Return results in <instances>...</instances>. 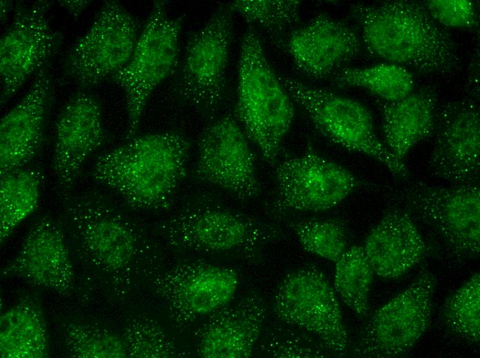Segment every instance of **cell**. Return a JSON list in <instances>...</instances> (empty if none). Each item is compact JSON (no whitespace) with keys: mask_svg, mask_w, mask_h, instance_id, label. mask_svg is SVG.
Segmentation results:
<instances>
[{"mask_svg":"<svg viewBox=\"0 0 480 358\" xmlns=\"http://www.w3.org/2000/svg\"><path fill=\"white\" fill-rule=\"evenodd\" d=\"M60 198L59 224L72 257L97 289L113 298L126 297L159 256L155 240L99 191L71 192Z\"/></svg>","mask_w":480,"mask_h":358,"instance_id":"6da1fadb","label":"cell"},{"mask_svg":"<svg viewBox=\"0 0 480 358\" xmlns=\"http://www.w3.org/2000/svg\"><path fill=\"white\" fill-rule=\"evenodd\" d=\"M350 14L366 50L377 58L426 74H449L459 67L454 39L422 2L357 3Z\"/></svg>","mask_w":480,"mask_h":358,"instance_id":"7a4b0ae2","label":"cell"},{"mask_svg":"<svg viewBox=\"0 0 480 358\" xmlns=\"http://www.w3.org/2000/svg\"><path fill=\"white\" fill-rule=\"evenodd\" d=\"M190 149L178 131L135 136L99 156L91 173L132 208L167 210L186 176Z\"/></svg>","mask_w":480,"mask_h":358,"instance_id":"3957f363","label":"cell"},{"mask_svg":"<svg viewBox=\"0 0 480 358\" xmlns=\"http://www.w3.org/2000/svg\"><path fill=\"white\" fill-rule=\"evenodd\" d=\"M290 97L270 66L259 34L250 27L241 45L234 114L246 136L272 166L294 119Z\"/></svg>","mask_w":480,"mask_h":358,"instance_id":"277c9868","label":"cell"},{"mask_svg":"<svg viewBox=\"0 0 480 358\" xmlns=\"http://www.w3.org/2000/svg\"><path fill=\"white\" fill-rule=\"evenodd\" d=\"M158 229L170 246L202 253H251L279 238L270 224L223 208L208 193L188 199Z\"/></svg>","mask_w":480,"mask_h":358,"instance_id":"5b68a950","label":"cell"},{"mask_svg":"<svg viewBox=\"0 0 480 358\" xmlns=\"http://www.w3.org/2000/svg\"><path fill=\"white\" fill-rule=\"evenodd\" d=\"M479 190L478 183L443 187L413 181L400 185L392 196L435 234L450 254L472 260L480 251Z\"/></svg>","mask_w":480,"mask_h":358,"instance_id":"8992f818","label":"cell"},{"mask_svg":"<svg viewBox=\"0 0 480 358\" xmlns=\"http://www.w3.org/2000/svg\"><path fill=\"white\" fill-rule=\"evenodd\" d=\"M166 4L154 1L130 59L111 77L124 92L127 140L136 136L150 96L177 64L184 16H170Z\"/></svg>","mask_w":480,"mask_h":358,"instance_id":"52a82bcc","label":"cell"},{"mask_svg":"<svg viewBox=\"0 0 480 358\" xmlns=\"http://www.w3.org/2000/svg\"><path fill=\"white\" fill-rule=\"evenodd\" d=\"M281 79L291 98L326 138L374 159L397 177H408L406 165L377 138L370 113L361 103L292 78Z\"/></svg>","mask_w":480,"mask_h":358,"instance_id":"ba28073f","label":"cell"},{"mask_svg":"<svg viewBox=\"0 0 480 358\" xmlns=\"http://www.w3.org/2000/svg\"><path fill=\"white\" fill-rule=\"evenodd\" d=\"M233 10L220 4L190 39L175 84V96L203 118L222 101L232 37Z\"/></svg>","mask_w":480,"mask_h":358,"instance_id":"9c48e42d","label":"cell"},{"mask_svg":"<svg viewBox=\"0 0 480 358\" xmlns=\"http://www.w3.org/2000/svg\"><path fill=\"white\" fill-rule=\"evenodd\" d=\"M436 279L421 271L411 284L368 317L353 344L358 357L393 358L409 352L427 330Z\"/></svg>","mask_w":480,"mask_h":358,"instance_id":"30bf717a","label":"cell"},{"mask_svg":"<svg viewBox=\"0 0 480 358\" xmlns=\"http://www.w3.org/2000/svg\"><path fill=\"white\" fill-rule=\"evenodd\" d=\"M272 311L281 321L314 335L330 353H348L349 339L335 291L317 268L286 275L275 291Z\"/></svg>","mask_w":480,"mask_h":358,"instance_id":"8fae6325","label":"cell"},{"mask_svg":"<svg viewBox=\"0 0 480 358\" xmlns=\"http://www.w3.org/2000/svg\"><path fill=\"white\" fill-rule=\"evenodd\" d=\"M139 36L133 16L119 2L104 1L90 28L68 52L66 75L83 88L98 85L128 63Z\"/></svg>","mask_w":480,"mask_h":358,"instance_id":"7c38bea8","label":"cell"},{"mask_svg":"<svg viewBox=\"0 0 480 358\" xmlns=\"http://www.w3.org/2000/svg\"><path fill=\"white\" fill-rule=\"evenodd\" d=\"M275 182L277 194L271 211L278 214L327 211L361 185L354 174L311 147L280 162Z\"/></svg>","mask_w":480,"mask_h":358,"instance_id":"4fadbf2b","label":"cell"},{"mask_svg":"<svg viewBox=\"0 0 480 358\" xmlns=\"http://www.w3.org/2000/svg\"><path fill=\"white\" fill-rule=\"evenodd\" d=\"M193 176L241 200L260 195L254 156L246 134L232 116L217 118L202 131Z\"/></svg>","mask_w":480,"mask_h":358,"instance_id":"5bb4252c","label":"cell"},{"mask_svg":"<svg viewBox=\"0 0 480 358\" xmlns=\"http://www.w3.org/2000/svg\"><path fill=\"white\" fill-rule=\"evenodd\" d=\"M153 282L172 321L183 327L230 303L239 279L232 268L196 261L177 265Z\"/></svg>","mask_w":480,"mask_h":358,"instance_id":"9a60e30c","label":"cell"},{"mask_svg":"<svg viewBox=\"0 0 480 358\" xmlns=\"http://www.w3.org/2000/svg\"><path fill=\"white\" fill-rule=\"evenodd\" d=\"M472 98L449 102L437 112L429 168L452 184L477 183L480 169V114Z\"/></svg>","mask_w":480,"mask_h":358,"instance_id":"2e32d148","label":"cell"},{"mask_svg":"<svg viewBox=\"0 0 480 358\" xmlns=\"http://www.w3.org/2000/svg\"><path fill=\"white\" fill-rule=\"evenodd\" d=\"M50 6L48 1L19 6L11 25L1 38V107L54 51L57 39L48 21Z\"/></svg>","mask_w":480,"mask_h":358,"instance_id":"e0dca14e","label":"cell"},{"mask_svg":"<svg viewBox=\"0 0 480 358\" xmlns=\"http://www.w3.org/2000/svg\"><path fill=\"white\" fill-rule=\"evenodd\" d=\"M1 275L19 278L63 296L71 295L76 284L74 267L60 224L48 215L38 218Z\"/></svg>","mask_w":480,"mask_h":358,"instance_id":"ac0fdd59","label":"cell"},{"mask_svg":"<svg viewBox=\"0 0 480 358\" xmlns=\"http://www.w3.org/2000/svg\"><path fill=\"white\" fill-rule=\"evenodd\" d=\"M101 105L92 94H74L61 110L55 128L53 171L59 197L72 189L87 159L104 140Z\"/></svg>","mask_w":480,"mask_h":358,"instance_id":"d6986e66","label":"cell"},{"mask_svg":"<svg viewBox=\"0 0 480 358\" xmlns=\"http://www.w3.org/2000/svg\"><path fill=\"white\" fill-rule=\"evenodd\" d=\"M47 68L39 70L32 86L0 121V176L29 165L40 151L51 102Z\"/></svg>","mask_w":480,"mask_h":358,"instance_id":"ffe728a7","label":"cell"},{"mask_svg":"<svg viewBox=\"0 0 480 358\" xmlns=\"http://www.w3.org/2000/svg\"><path fill=\"white\" fill-rule=\"evenodd\" d=\"M266 313L263 299L253 293L228 304L209 315L197 340L198 356L203 358L252 357Z\"/></svg>","mask_w":480,"mask_h":358,"instance_id":"44dd1931","label":"cell"},{"mask_svg":"<svg viewBox=\"0 0 480 358\" xmlns=\"http://www.w3.org/2000/svg\"><path fill=\"white\" fill-rule=\"evenodd\" d=\"M362 44L357 33L342 21L319 14L292 33L288 49L306 74L323 78L357 56Z\"/></svg>","mask_w":480,"mask_h":358,"instance_id":"7402d4cb","label":"cell"},{"mask_svg":"<svg viewBox=\"0 0 480 358\" xmlns=\"http://www.w3.org/2000/svg\"><path fill=\"white\" fill-rule=\"evenodd\" d=\"M374 273L397 278L419 263L427 246L410 214L392 208L368 235L363 246Z\"/></svg>","mask_w":480,"mask_h":358,"instance_id":"603a6c76","label":"cell"},{"mask_svg":"<svg viewBox=\"0 0 480 358\" xmlns=\"http://www.w3.org/2000/svg\"><path fill=\"white\" fill-rule=\"evenodd\" d=\"M437 94L429 88L381 105L382 129L388 150L403 161L410 149L430 136L435 127Z\"/></svg>","mask_w":480,"mask_h":358,"instance_id":"cb8c5ba5","label":"cell"},{"mask_svg":"<svg viewBox=\"0 0 480 358\" xmlns=\"http://www.w3.org/2000/svg\"><path fill=\"white\" fill-rule=\"evenodd\" d=\"M0 357H50L46 320L40 306L34 299L24 297L1 315Z\"/></svg>","mask_w":480,"mask_h":358,"instance_id":"d4e9b609","label":"cell"},{"mask_svg":"<svg viewBox=\"0 0 480 358\" xmlns=\"http://www.w3.org/2000/svg\"><path fill=\"white\" fill-rule=\"evenodd\" d=\"M0 177V242L3 245L37 208L44 178L41 168L30 165Z\"/></svg>","mask_w":480,"mask_h":358,"instance_id":"484cf974","label":"cell"},{"mask_svg":"<svg viewBox=\"0 0 480 358\" xmlns=\"http://www.w3.org/2000/svg\"><path fill=\"white\" fill-rule=\"evenodd\" d=\"M332 82L337 87L363 88L385 102H393L406 97L413 92L414 86L410 71L389 63L343 69L336 73Z\"/></svg>","mask_w":480,"mask_h":358,"instance_id":"4316f807","label":"cell"},{"mask_svg":"<svg viewBox=\"0 0 480 358\" xmlns=\"http://www.w3.org/2000/svg\"><path fill=\"white\" fill-rule=\"evenodd\" d=\"M374 274L361 246L349 247L336 262L334 290L345 304L361 317L368 315Z\"/></svg>","mask_w":480,"mask_h":358,"instance_id":"83f0119b","label":"cell"},{"mask_svg":"<svg viewBox=\"0 0 480 358\" xmlns=\"http://www.w3.org/2000/svg\"><path fill=\"white\" fill-rule=\"evenodd\" d=\"M63 343L68 357L126 358L121 336L97 324L71 321L63 326Z\"/></svg>","mask_w":480,"mask_h":358,"instance_id":"f1b7e54d","label":"cell"},{"mask_svg":"<svg viewBox=\"0 0 480 358\" xmlns=\"http://www.w3.org/2000/svg\"><path fill=\"white\" fill-rule=\"evenodd\" d=\"M290 227L307 252L337 262L348 250L347 229L337 218H311L290 222Z\"/></svg>","mask_w":480,"mask_h":358,"instance_id":"f546056e","label":"cell"},{"mask_svg":"<svg viewBox=\"0 0 480 358\" xmlns=\"http://www.w3.org/2000/svg\"><path fill=\"white\" fill-rule=\"evenodd\" d=\"M480 276L474 273L446 301L442 317L456 335L470 343L480 339Z\"/></svg>","mask_w":480,"mask_h":358,"instance_id":"4dcf8cb0","label":"cell"},{"mask_svg":"<svg viewBox=\"0 0 480 358\" xmlns=\"http://www.w3.org/2000/svg\"><path fill=\"white\" fill-rule=\"evenodd\" d=\"M128 357L168 358L177 356L174 344L160 325L148 317H133L121 335Z\"/></svg>","mask_w":480,"mask_h":358,"instance_id":"1f68e13d","label":"cell"},{"mask_svg":"<svg viewBox=\"0 0 480 358\" xmlns=\"http://www.w3.org/2000/svg\"><path fill=\"white\" fill-rule=\"evenodd\" d=\"M229 4L248 22L274 33L296 23L301 6V2L295 0H238Z\"/></svg>","mask_w":480,"mask_h":358,"instance_id":"d6a6232c","label":"cell"},{"mask_svg":"<svg viewBox=\"0 0 480 358\" xmlns=\"http://www.w3.org/2000/svg\"><path fill=\"white\" fill-rule=\"evenodd\" d=\"M266 357L274 358L325 357L329 352L321 344H317L310 337L292 330L275 328L262 344Z\"/></svg>","mask_w":480,"mask_h":358,"instance_id":"836d02e7","label":"cell"},{"mask_svg":"<svg viewBox=\"0 0 480 358\" xmlns=\"http://www.w3.org/2000/svg\"><path fill=\"white\" fill-rule=\"evenodd\" d=\"M430 17L441 26L474 29L478 26L474 3L468 0H428L422 2Z\"/></svg>","mask_w":480,"mask_h":358,"instance_id":"e575fe53","label":"cell"},{"mask_svg":"<svg viewBox=\"0 0 480 358\" xmlns=\"http://www.w3.org/2000/svg\"><path fill=\"white\" fill-rule=\"evenodd\" d=\"M61 4L71 14H79L90 3V1H61Z\"/></svg>","mask_w":480,"mask_h":358,"instance_id":"d590c367","label":"cell"},{"mask_svg":"<svg viewBox=\"0 0 480 358\" xmlns=\"http://www.w3.org/2000/svg\"><path fill=\"white\" fill-rule=\"evenodd\" d=\"M12 3L8 1H1V20L4 21Z\"/></svg>","mask_w":480,"mask_h":358,"instance_id":"8d00e7d4","label":"cell"}]
</instances>
